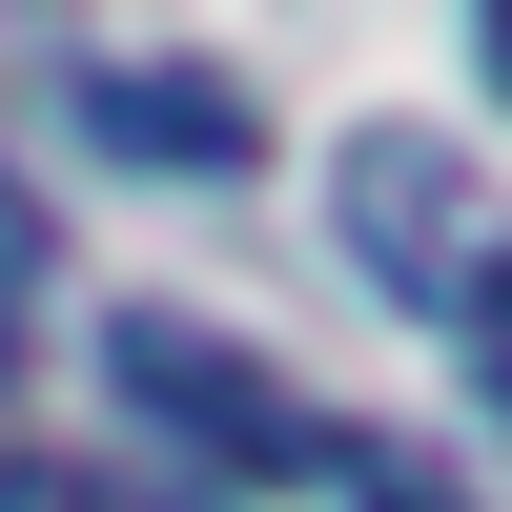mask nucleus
Returning <instances> with one entry per match:
<instances>
[{"mask_svg": "<svg viewBox=\"0 0 512 512\" xmlns=\"http://www.w3.org/2000/svg\"><path fill=\"white\" fill-rule=\"evenodd\" d=\"M472 41H492V103H512V0H472Z\"/></svg>", "mask_w": 512, "mask_h": 512, "instance_id": "obj_7", "label": "nucleus"}, {"mask_svg": "<svg viewBox=\"0 0 512 512\" xmlns=\"http://www.w3.org/2000/svg\"><path fill=\"white\" fill-rule=\"evenodd\" d=\"M328 185H349V267H369V287H410V308L472 287V164H451L431 123H349Z\"/></svg>", "mask_w": 512, "mask_h": 512, "instance_id": "obj_2", "label": "nucleus"}, {"mask_svg": "<svg viewBox=\"0 0 512 512\" xmlns=\"http://www.w3.org/2000/svg\"><path fill=\"white\" fill-rule=\"evenodd\" d=\"M103 390L144 410V431H185L205 472H328V451H349V431H308L205 308H103Z\"/></svg>", "mask_w": 512, "mask_h": 512, "instance_id": "obj_1", "label": "nucleus"}, {"mask_svg": "<svg viewBox=\"0 0 512 512\" xmlns=\"http://www.w3.org/2000/svg\"><path fill=\"white\" fill-rule=\"evenodd\" d=\"M82 144H123V164H246L267 123L226 82H185V62H82Z\"/></svg>", "mask_w": 512, "mask_h": 512, "instance_id": "obj_3", "label": "nucleus"}, {"mask_svg": "<svg viewBox=\"0 0 512 512\" xmlns=\"http://www.w3.org/2000/svg\"><path fill=\"white\" fill-rule=\"evenodd\" d=\"M0 512H123V492H82V472H0Z\"/></svg>", "mask_w": 512, "mask_h": 512, "instance_id": "obj_6", "label": "nucleus"}, {"mask_svg": "<svg viewBox=\"0 0 512 512\" xmlns=\"http://www.w3.org/2000/svg\"><path fill=\"white\" fill-rule=\"evenodd\" d=\"M0 349H21V226H0Z\"/></svg>", "mask_w": 512, "mask_h": 512, "instance_id": "obj_8", "label": "nucleus"}, {"mask_svg": "<svg viewBox=\"0 0 512 512\" xmlns=\"http://www.w3.org/2000/svg\"><path fill=\"white\" fill-rule=\"evenodd\" d=\"M328 472H349L369 512H451V472H410V451H369V431H349V451H328Z\"/></svg>", "mask_w": 512, "mask_h": 512, "instance_id": "obj_5", "label": "nucleus"}, {"mask_svg": "<svg viewBox=\"0 0 512 512\" xmlns=\"http://www.w3.org/2000/svg\"><path fill=\"white\" fill-rule=\"evenodd\" d=\"M451 328H472V390L512 410V246H472V287H451Z\"/></svg>", "mask_w": 512, "mask_h": 512, "instance_id": "obj_4", "label": "nucleus"}]
</instances>
